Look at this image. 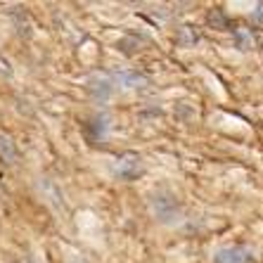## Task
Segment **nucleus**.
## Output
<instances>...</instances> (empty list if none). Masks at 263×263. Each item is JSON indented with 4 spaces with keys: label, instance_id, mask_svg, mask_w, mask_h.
I'll return each instance as SVG.
<instances>
[{
    "label": "nucleus",
    "instance_id": "nucleus-2",
    "mask_svg": "<svg viewBox=\"0 0 263 263\" xmlns=\"http://www.w3.org/2000/svg\"><path fill=\"white\" fill-rule=\"evenodd\" d=\"M249 258H251V254L245 247H228V249H220L216 254L214 263H247Z\"/></svg>",
    "mask_w": 263,
    "mask_h": 263
},
{
    "label": "nucleus",
    "instance_id": "nucleus-4",
    "mask_svg": "<svg viewBox=\"0 0 263 263\" xmlns=\"http://www.w3.org/2000/svg\"><path fill=\"white\" fill-rule=\"evenodd\" d=\"M197 41H199V33H197L192 26H180L176 33V43L183 45V48H190V45H195Z\"/></svg>",
    "mask_w": 263,
    "mask_h": 263
},
{
    "label": "nucleus",
    "instance_id": "nucleus-7",
    "mask_svg": "<svg viewBox=\"0 0 263 263\" xmlns=\"http://www.w3.org/2000/svg\"><path fill=\"white\" fill-rule=\"evenodd\" d=\"M209 22H211V24H214V26H220V29H223V26L228 24V22H226V17L220 14V10H214V12L209 14Z\"/></svg>",
    "mask_w": 263,
    "mask_h": 263
},
{
    "label": "nucleus",
    "instance_id": "nucleus-6",
    "mask_svg": "<svg viewBox=\"0 0 263 263\" xmlns=\"http://www.w3.org/2000/svg\"><path fill=\"white\" fill-rule=\"evenodd\" d=\"M235 38H237V43H239V48H242V50L251 48V43H254V36H249L245 29H237V31H235Z\"/></svg>",
    "mask_w": 263,
    "mask_h": 263
},
{
    "label": "nucleus",
    "instance_id": "nucleus-8",
    "mask_svg": "<svg viewBox=\"0 0 263 263\" xmlns=\"http://www.w3.org/2000/svg\"><path fill=\"white\" fill-rule=\"evenodd\" d=\"M254 19L263 24V3H258V5H256V10H254Z\"/></svg>",
    "mask_w": 263,
    "mask_h": 263
},
{
    "label": "nucleus",
    "instance_id": "nucleus-3",
    "mask_svg": "<svg viewBox=\"0 0 263 263\" xmlns=\"http://www.w3.org/2000/svg\"><path fill=\"white\" fill-rule=\"evenodd\" d=\"M0 159L7 161V164H12L17 159V147H14L10 135H0Z\"/></svg>",
    "mask_w": 263,
    "mask_h": 263
},
{
    "label": "nucleus",
    "instance_id": "nucleus-1",
    "mask_svg": "<svg viewBox=\"0 0 263 263\" xmlns=\"http://www.w3.org/2000/svg\"><path fill=\"white\" fill-rule=\"evenodd\" d=\"M142 171V164H140V157L138 154H123V157H119L117 159V166H114V173H117L119 178H123V180H133L138 173Z\"/></svg>",
    "mask_w": 263,
    "mask_h": 263
},
{
    "label": "nucleus",
    "instance_id": "nucleus-5",
    "mask_svg": "<svg viewBox=\"0 0 263 263\" xmlns=\"http://www.w3.org/2000/svg\"><path fill=\"white\" fill-rule=\"evenodd\" d=\"M114 79H117L123 88H138L140 83H145V79L135 71H117L114 73Z\"/></svg>",
    "mask_w": 263,
    "mask_h": 263
}]
</instances>
